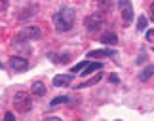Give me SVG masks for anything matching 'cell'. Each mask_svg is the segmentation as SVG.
Segmentation results:
<instances>
[{
	"label": "cell",
	"mask_w": 154,
	"mask_h": 121,
	"mask_svg": "<svg viewBox=\"0 0 154 121\" xmlns=\"http://www.w3.org/2000/svg\"><path fill=\"white\" fill-rule=\"evenodd\" d=\"M11 104H14L15 112L27 114V112H31V108H32V99L27 91H17L14 95V99H11Z\"/></svg>",
	"instance_id": "cell-1"
},
{
	"label": "cell",
	"mask_w": 154,
	"mask_h": 121,
	"mask_svg": "<svg viewBox=\"0 0 154 121\" xmlns=\"http://www.w3.org/2000/svg\"><path fill=\"white\" fill-rule=\"evenodd\" d=\"M40 34H42V30H40L38 27H25V28H21V30L14 36V44H17L19 40H21V42L36 40V38H40Z\"/></svg>",
	"instance_id": "cell-2"
},
{
	"label": "cell",
	"mask_w": 154,
	"mask_h": 121,
	"mask_svg": "<svg viewBox=\"0 0 154 121\" xmlns=\"http://www.w3.org/2000/svg\"><path fill=\"white\" fill-rule=\"evenodd\" d=\"M84 25L88 28V32H95L103 27V13L101 11H95V13H90L84 19Z\"/></svg>",
	"instance_id": "cell-3"
},
{
	"label": "cell",
	"mask_w": 154,
	"mask_h": 121,
	"mask_svg": "<svg viewBox=\"0 0 154 121\" xmlns=\"http://www.w3.org/2000/svg\"><path fill=\"white\" fill-rule=\"evenodd\" d=\"M53 25H55V30L57 32H67L72 28V25H69V21L63 17L61 11H57V13H53Z\"/></svg>",
	"instance_id": "cell-4"
},
{
	"label": "cell",
	"mask_w": 154,
	"mask_h": 121,
	"mask_svg": "<svg viewBox=\"0 0 154 121\" xmlns=\"http://www.w3.org/2000/svg\"><path fill=\"white\" fill-rule=\"evenodd\" d=\"M10 66H11V70H15V72H23V70L29 68V62H27L25 57L14 55V57H10Z\"/></svg>",
	"instance_id": "cell-5"
},
{
	"label": "cell",
	"mask_w": 154,
	"mask_h": 121,
	"mask_svg": "<svg viewBox=\"0 0 154 121\" xmlns=\"http://www.w3.org/2000/svg\"><path fill=\"white\" fill-rule=\"evenodd\" d=\"M114 55V49H93L88 53V59H103V57H112Z\"/></svg>",
	"instance_id": "cell-6"
},
{
	"label": "cell",
	"mask_w": 154,
	"mask_h": 121,
	"mask_svg": "<svg viewBox=\"0 0 154 121\" xmlns=\"http://www.w3.org/2000/svg\"><path fill=\"white\" fill-rule=\"evenodd\" d=\"M72 82V76L70 74H57L55 78H53V85L55 87H63V85H69Z\"/></svg>",
	"instance_id": "cell-7"
},
{
	"label": "cell",
	"mask_w": 154,
	"mask_h": 121,
	"mask_svg": "<svg viewBox=\"0 0 154 121\" xmlns=\"http://www.w3.org/2000/svg\"><path fill=\"white\" fill-rule=\"evenodd\" d=\"M31 93L32 95H36V97H44L46 95V85L42 82H34L31 85Z\"/></svg>",
	"instance_id": "cell-8"
},
{
	"label": "cell",
	"mask_w": 154,
	"mask_h": 121,
	"mask_svg": "<svg viewBox=\"0 0 154 121\" xmlns=\"http://www.w3.org/2000/svg\"><path fill=\"white\" fill-rule=\"evenodd\" d=\"M122 19H124V23H131L133 21V8H131V4L126 6V8H122Z\"/></svg>",
	"instance_id": "cell-9"
},
{
	"label": "cell",
	"mask_w": 154,
	"mask_h": 121,
	"mask_svg": "<svg viewBox=\"0 0 154 121\" xmlns=\"http://www.w3.org/2000/svg\"><path fill=\"white\" fill-rule=\"evenodd\" d=\"M97 70H101V62H90V65L82 70V76H90L91 72H97Z\"/></svg>",
	"instance_id": "cell-10"
},
{
	"label": "cell",
	"mask_w": 154,
	"mask_h": 121,
	"mask_svg": "<svg viewBox=\"0 0 154 121\" xmlns=\"http://www.w3.org/2000/svg\"><path fill=\"white\" fill-rule=\"evenodd\" d=\"M59 11H61L63 17L69 21V25H74V10L72 8H61Z\"/></svg>",
	"instance_id": "cell-11"
},
{
	"label": "cell",
	"mask_w": 154,
	"mask_h": 121,
	"mask_svg": "<svg viewBox=\"0 0 154 121\" xmlns=\"http://www.w3.org/2000/svg\"><path fill=\"white\" fill-rule=\"evenodd\" d=\"M118 42V36L114 32H106L101 36V44H106V45H110V44H116Z\"/></svg>",
	"instance_id": "cell-12"
},
{
	"label": "cell",
	"mask_w": 154,
	"mask_h": 121,
	"mask_svg": "<svg viewBox=\"0 0 154 121\" xmlns=\"http://www.w3.org/2000/svg\"><path fill=\"white\" fill-rule=\"evenodd\" d=\"M103 78V74H95V76H93L91 79H88V82H84V83H80L78 85V87H76V89H86V87H91V85H95L97 82H99V79H101Z\"/></svg>",
	"instance_id": "cell-13"
},
{
	"label": "cell",
	"mask_w": 154,
	"mask_h": 121,
	"mask_svg": "<svg viewBox=\"0 0 154 121\" xmlns=\"http://www.w3.org/2000/svg\"><path fill=\"white\" fill-rule=\"evenodd\" d=\"M152 76H154V65L152 66H146L145 70L139 74V79H141V82H146V79H150Z\"/></svg>",
	"instance_id": "cell-14"
},
{
	"label": "cell",
	"mask_w": 154,
	"mask_h": 121,
	"mask_svg": "<svg viewBox=\"0 0 154 121\" xmlns=\"http://www.w3.org/2000/svg\"><path fill=\"white\" fill-rule=\"evenodd\" d=\"M34 11H36L34 8H25V10H21V11H19V15H17V17H19L21 21H25V19H31V17L34 15Z\"/></svg>",
	"instance_id": "cell-15"
},
{
	"label": "cell",
	"mask_w": 154,
	"mask_h": 121,
	"mask_svg": "<svg viewBox=\"0 0 154 121\" xmlns=\"http://www.w3.org/2000/svg\"><path fill=\"white\" fill-rule=\"evenodd\" d=\"M88 65H90V61H88V59H84L82 62H78V65H74L70 72H72V74H76V72H82V70H84V68H86Z\"/></svg>",
	"instance_id": "cell-16"
},
{
	"label": "cell",
	"mask_w": 154,
	"mask_h": 121,
	"mask_svg": "<svg viewBox=\"0 0 154 121\" xmlns=\"http://www.w3.org/2000/svg\"><path fill=\"white\" fill-rule=\"evenodd\" d=\"M63 102H69V97H55V99H51L50 106L55 108V106H59V104H63Z\"/></svg>",
	"instance_id": "cell-17"
},
{
	"label": "cell",
	"mask_w": 154,
	"mask_h": 121,
	"mask_svg": "<svg viewBox=\"0 0 154 121\" xmlns=\"http://www.w3.org/2000/svg\"><path fill=\"white\" fill-rule=\"evenodd\" d=\"M146 23H149V21H146V17L141 15L139 19H137V28H139V30H145V28H146Z\"/></svg>",
	"instance_id": "cell-18"
},
{
	"label": "cell",
	"mask_w": 154,
	"mask_h": 121,
	"mask_svg": "<svg viewBox=\"0 0 154 121\" xmlns=\"http://www.w3.org/2000/svg\"><path fill=\"white\" fill-rule=\"evenodd\" d=\"M99 2H101V4H99L101 10H109L110 8V0H99Z\"/></svg>",
	"instance_id": "cell-19"
},
{
	"label": "cell",
	"mask_w": 154,
	"mask_h": 121,
	"mask_svg": "<svg viewBox=\"0 0 154 121\" xmlns=\"http://www.w3.org/2000/svg\"><path fill=\"white\" fill-rule=\"evenodd\" d=\"M131 2H129V0H118V6H120V10L122 8H126V6H129Z\"/></svg>",
	"instance_id": "cell-20"
},
{
	"label": "cell",
	"mask_w": 154,
	"mask_h": 121,
	"mask_svg": "<svg viewBox=\"0 0 154 121\" xmlns=\"http://www.w3.org/2000/svg\"><path fill=\"white\" fill-rule=\"evenodd\" d=\"M4 121H14V114H11V112H6L4 114Z\"/></svg>",
	"instance_id": "cell-21"
},
{
	"label": "cell",
	"mask_w": 154,
	"mask_h": 121,
	"mask_svg": "<svg viewBox=\"0 0 154 121\" xmlns=\"http://www.w3.org/2000/svg\"><path fill=\"white\" fill-rule=\"evenodd\" d=\"M146 40H149V42H152V40H154V28H150V30L146 32Z\"/></svg>",
	"instance_id": "cell-22"
},
{
	"label": "cell",
	"mask_w": 154,
	"mask_h": 121,
	"mask_svg": "<svg viewBox=\"0 0 154 121\" xmlns=\"http://www.w3.org/2000/svg\"><path fill=\"white\" fill-rule=\"evenodd\" d=\"M109 79H110V83H118V76H114V74H110Z\"/></svg>",
	"instance_id": "cell-23"
},
{
	"label": "cell",
	"mask_w": 154,
	"mask_h": 121,
	"mask_svg": "<svg viewBox=\"0 0 154 121\" xmlns=\"http://www.w3.org/2000/svg\"><path fill=\"white\" fill-rule=\"evenodd\" d=\"M145 59H146V55H145V53H141V55H139V59H137V62H139V65H141V62H143Z\"/></svg>",
	"instance_id": "cell-24"
},
{
	"label": "cell",
	"mask_w": 154,
	"mask_h": 121,
	"mask_svg": "<svg viewBox=\"0 0 154 121\" xmlns=\"http://www.w3.org/2000/svg\"><path fill=\"white\" fill-rule=\"evenodd\" d=\"M150 19H152V21H154V2H152V4H150Z\"/></svg>",
	"instance_id": "cell-25"
}]
</instances>
